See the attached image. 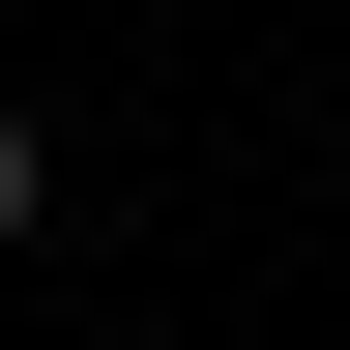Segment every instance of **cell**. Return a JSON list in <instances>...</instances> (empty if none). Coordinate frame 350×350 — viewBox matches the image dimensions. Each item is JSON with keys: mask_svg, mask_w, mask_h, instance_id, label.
<instances>
[{"mask_svg": "<svg viewBox=\"0 0 350 350\" xmlns=\"http://www.w3.org/2000/svg\"><path fill=\"white\" fill-rule=\"evenodd\" d=\"M29 204H59V146H29V117H0V234H29Z\"/></svg>", "mask_w": 350, "mask_h": 350, "instance_id": "6da1fadb", "label": "cell"}]
</instances>
